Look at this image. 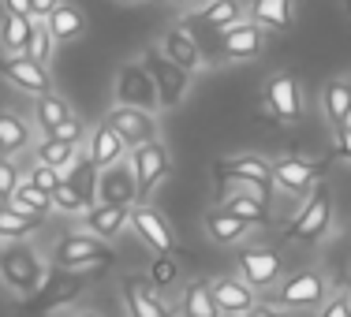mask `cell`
<instances>
[{
    "label": "cell",
    "instance_id": "1",
    "mask_svg": "<svg viewBox=\"0 0 351 317\" xmlns=\"http://www.w3.org/2000/svg\"><path fill=\"white\" fill-rule=\"evenodd\" d=\"M332 228V190L325 183H314V190L306 194V202L299 205V213L288 220L284 228V239L299 246H314L329 236Z\"/></svg>",
    "mask_w": 351,
    "mask_h": 317
},
{
    "label": "cell",
    "instance_id": "2",
    "mask_svg": "<svg viewBox=\"0 0 351 317\" xmlns=\"http://www.w3.org/2000/svg\"><path fill=\"white\" fill-rule=\"evenodd\" d=\"M45 277H49V272H45V262L38 257L34 246H27L23 239L0 246V280H4L8 288L15 291V295H23V299L34 295Z\"/></svg>",
    "mask_w": 351,
    "mask_h": 317
},
{
    "label": "cell",
    "instance_id": "3",
    "mask_svg": "<svg viewBox=\"0 0 351 317\" xmlns=\"http://www.w3.org/2000/svg\"><path fill=\"white\" fill-rule=\"evenodd\" d=\"M86 280H90L86 272H79V269H60V265H56L53 277H45L34 295L23 299V314L34 317V314L56 310V306H71L75 299H79L82 291H86Z\"/></svg>",
    "mask_w": 351,
    "mask_h": 317
},
{
    "label": "cell",
    "instance_id": "4",
    "mask_svg": "<svg viewBox=\"0 0 351 317\" xmlns=\"http://www.w3.org/2000/svg\"><path fill=\"white\" fill-rule=\"evenodd\" d=\"M53 262L60 265V269H108L112 265V250L105 246V239L90 236V231H71V236H64L60 243H56V254Z\"/></svg>",
    "mask_w": 351,
    "mask_h": 317
},
{
    "label": "cell",
    "instance_id": "5",
    "mask_svg": "<svg viewBox=\"0 0 351 317\" xmlns=\"http://www.w3.org/2000/svg\"><path fill=\"white\" fill-rule=\"evenodd\" d=\"M138 64L149 71V79H154L161 108H176L183 97H187V90H191V71H183L180 64H172L169 56L161 53V49H146V56H142Z\"/></svg>",
    "mask_w": 351,
    "mask_h": 317
},
{
    "label": "cell",
    "instance_id": "6",
    "mask_svg": "<svg viewBox=\"0 0 351 317\" xmlns=\"http://www.w3.org/2000/svg\"><path fill=\"white\" fill-rule=\"evenodd\" d=\"M128 161H131V172H135V183H138V202H146L161 187V179L172 172V157L157 138L146 142V146H135Z\"/></svg>",
    "mask_w": 351,
    "mask_h": 317
},
{
    "label": "cell",
    "instance_id": "7",
    "mask_svg": "<svg viewBox=\"0 0 351 317\" xmlns=\"http://www.w3.org/2000/svg\"><path fill=\"white\" fill-rule=\"evenodd\" d=\"M325 299H329V280L322 272H295V277H284L277 295L265 299V303L288 306V310H311V306H322Z\"/></svg>",
    "mask_w": 351,
    "mask_h": 317
},
{
    "label": "cell",
    "instance_id": "8",
    "mask_svg": "<svg viewBox=\"0 0 351 317\" xmlns=\"http://www.w3.org/2000/svg\"><path fill=\"white\" fill-rule=\"evenodd\" d=\"M236 272L250 288H273L284 277V257L273 246H239L236 250Z\"/></svg>",
    "mask_w": 351,
    "mask_h": 317
},
{
    "label": "cell",
    "instance_id": "9",
    "mask_svg": "<svg viewBox=\"0 0 351 317\" xmlns=\"http://www.w3.org/2000/svg\"><path fill=\"white\" fill-rule=\"evenodd\" d=\"M116 105H128V108H146V112H157L161 101H157V86L149 79V71L142 68L138 60L123 64L116 71Z\"/></svg>",
    "mask_w": 351,
    "mask_h": 317
},
{
    "label": "cell",
    "instance_id": "10",
    "mask_svg": "<svg viewBox=\"0 0 351 317\" xmlns=\"http://www.w3.org/2000/svg\"><path fill=\"white\" fill-rule=\"evenodd\" d=\"M0 75L12 82L15 90L30 97H41V94H53V79H49V68L38 64L30 53H15V56H0Z\"/></svg>",
    "mask_w": 351,
    "mask_h": 317
},
{
    "label": "cell",
    "instance_id": "11",
    "mask_svg": "<svg viewBox=\"0 0 351 317\" xmlns=\"http://www.w3.org/2000/svg\"><path fill=\"white\" fill-rule=\"evenodd\" d=\"M329 161H311V157H277L273 161V183L288 194H306L314 183L325 176Z\"/></svg>",
    "mask_w": 351,
    "mask_h": 317
},
{
    "label": "cell",
    "instance_id": "12",
    "mask_svg": "<svg viewBox=\"0 0 351 317\" xmlns=\"http://www.w3.org/2000/svg\"><path fill=\"white\" fill-rule=\"evenodd\" d=\"M120 295H123V310L128 317H176V310L165 303L161 291H154V283L146 277H123L120 280Z\"/></svg>",
    "mask_w": 351,
    "mask_h": 317
},
{
    "label": "cell",
    "instance_id": "13",
    "mask_svg": "<svg viewBox=\"0 0 351 317\" xmlns=\"http://www.w3.org/2000/svg\"><path fill=\"white\" fill-rule=\"evenodd\" d=\"M97 198L105 205H123V210H131L138 202V183H135V172H131L128 157L101 168V176H97Z\"/></svg>",
    "mask_w": 351,
    "mask_h": 317
},
{
    "label": "cell",
    "instance_id": "14",
    "mask_svg": "<svg viewBox=\"0 0 351 317\" xmlns=\"http://www.w3.org/2000/svg\"><path fill=\"white\" fill-rule=\"evenodd\" d=\"M105 123H108V127H112L123 142H128L131 149H135V146H146V142L157 138V120H154V112H146V108L116 105L112 112L105 116Z\"/></svg>",
    "mask_w": 351,
    "mask_h": 317
},
{
    "label": "cell",
    "instance_id": "15",
    "mask_svg": "<svg viewBox=\"0 0 351 317\" xmlns=\"http://www.w3.org/2000/svg\"><path fill=\"white\" fill-rule=\"evenodd\" d=\"M213 176L217 183L221 179H247V183H258V187L269 190L273 187V161L258 153H236V157H221L213 164Z\"/></svg>",
    "mask_w": 351,
    "mask_h": 317
},
{
    "label": "cell",
    "instance_id": "16",
    "mask_svg": "<svg viewBox=\"0 0 351 317\" xmlns=\"http://www.w3.org/2000/svg\"><path fill=\"white\" fill-rule=\"evenodd\" d=\"M131 228H135V236L146 246H154L157 254H169V250L176 246V236H172L169 220H165V216L157 213L149 202H135V205H131Z\"/></svg>",
    "mask_w": 351,
    "mask_h": 317
},
{
    "label": "cell",
    "instance_id": "17",
    "mask_svg": "<svg viewBox=\"0 0 351 317\" xmlns=\"http://www.w3.org/2000/svg\"><path fill=\"white\" fill-rule=\"evenodd\" d=\"M210 288H213V303L221 310V317H243L258 306L254 288L243 277H217Z\"/></svg>",
    "mask_w": 351,
    "mask_h": 317
},
{
    "label": "cell",
    "instance_id": "18",
    "mask_svg": "<svg viewBox=\"0 0 351 317\" xmlns=\"http://www.w3.org/2000/svg\"><path fill=\"white\" fill-rule=\"evenodd\" d=\"M265 45V30L254 19H239L236 27H228L221 34V53L224 60H254Z\"/></svg>",
    "mask_w": 351,
    "mask_h": 317
},
{
    "label": "cell",
    "instance_id": "19",
    "mask_svg": "<svg viewBox=\"0 0 351 317\" xmlns=\"http://www.w3.org/2000/svg\"><path fill=\"white\" fill-rule=\"evenodd\" d=\"M265 105H269V112L284 123L299 120V116H303V90H299V82L291 79V75H273V79L265 82Z\"/></svg>",
    "mask_w": 351,
    "mask_h": 317
},
{
    "label": "cell",
    "instance_id": "20",
    "mask_svg": "<svg viewBox=\"0 0 351 317\" xmlns=\"http://www.w3.org/2000/svg\"><path fill=\"white\" fill-rule=\"evenodd\" d=\"M161 53L169 56L172 64H180L183 71H191V75L202 68V45H198V38L191 34L187 27H172L169 34L161 38Z\"/></svg>",
    "mask_w": 351,
    "mask_h": 317
},
{
    "label": "cell",
    "instance_id": "21",
    "mask_svg": "<svg viewBox=\"0 0 351 317\" xmlns=\"http://www.w3.org/2000/svg\"><path fill=\"white\" fill-rule=\"evenodd\" d=\"M86 157L97 164V168H108V164H116V161H123V157H128V142H123L101 120L94 131H90V138H86Z\"/></svg>",
    "mask_w": 351,
    "mask_h": 317
},
{
    "label": "cell",
    "instance_id": "22",
    "mask_svg": "<svg viewBox=\"0 0 351 317\" xmlns=\"http://www.w3.org/2000/svg\"><path fill=\"white\" fill-rule=\"evenodd\" d=\"M34 30H38V19H30V15H15V12L0 15V49H4V56L30 53Z\"/></svg>",
    "mask_w": 351,
    "mask_h": 317
},
{
    "label": "cell",
    "instance_id": "23",
    "mask_svg": "<svg viewBox=\"0 0 351 317\" xmlns=\"http://www.w3.org/2000/svg\"><path fill=\"white\" fill-rule=\"evenodd\" d=\"M128 224H131V210H123V205L94 202L86 210V231H90V236H97V239H116Z\"/></svg>",
    "mask_w": 351,
    "mask_h": 317
},
{
    "label": "cell",
    "instance_id": "24",
    "mask_svg": "<svg viewBox=\"0 0 351 317\" xmlns=\"http://www.w3.org/2000/svg\"><path fill=\"white\" fill-rule=\"evenodd\" d=\"M41 224H45L41 213H27V210H19V205H12V202H0V239H4V243L34 236Z\"/></svg>",
    "mask_w": 351,
    "mask_h": 317
},
{
    "label": "cell",
    "instance_id": "25",
    "mask_svg": "<svg viewBox=\"0 0 351 317\" xmlns=\"http://www.w3.org/2000/svg\"><path fill=\"white\" fill-rule=\"evenodd\" d=\"M71 105H68V97H60L53 90V94H41L38 101H34V123H38V131L41 135H56V127H60V123H68L71 120Z\"/></svg>",
    "mask_w": 351,
    "mask_h": 317
},
{
    "label": "cell",
    "instance_id": "26",
    "mask_svg": "<svg viewBox=\"0 0 351 317\" xmlns=\"http://www.w3.org/2000/svg\"><path fill=\"white\" fill-rule=\"evenodd\" d=\"M247 231H250V224L239 220V216H232L228 210L206 213V236H210L217 246H236L239 239H247Z\"/></svg>",
    "mask_w": 351,
    "mask_h": 317
},
{
    "label": "cell",
    "instance_id": "27",
    "mask_svg": "<svg viewBox=\"0 0 351 317\" xmlns=\"http://www.w3.org/2000/svg\"><path fill=\"white\" fill-rule=\"evenodd\" d=\"M180 317H221V310H217V303H213V288H210L206 280L183 283Z\"/></svg>",
    "mask_w": 351,
    "mask_h": 317
},
{
    "label": "cell",
    "instance_id": "28",
    "mask_svg": "<svg viewBox=\"0 0 351 317\" xmlns=\"http://www.w3.org/2000/svg\"><path fill=\"white\" fill-rule=\"evenodd\" d=\"M239 19H243L239 0H210V4L195 15V23H202L206 30H217V34H224L228 27H236Z\"/></svg>",
    "mask_w": 351,
    "mask_h": 317
},
{
    "label": "cell",
    "instance_id": "29",
    "mask_svg": "<svg viewBox=\"0 0 351 317\" xmlns=\"http://www.w3.org/2000/svg\"><path fill=\"white\" fill-rule=\"evenodd\" d=\"M30 146V127L23 116L8 112V108H0V153L4 157H15L23 153V149Z\"/></svg>",
    "mask_w": 351,
    "mask_h": 317
},
{
    "label": "cell",
    "instance_id": "30",
    "mask_svg": "<svg viewBox=\"0 0 351 317\" xmlns=\"http://www.w3.org/2000/svg\"><path fill=\"white\" fill-rule=\"evenodd\" d=\"M224 210L239 220H247L250 228L254 224H269V198H258V194H224L221 198Z\"/></svg>",
    "mask_w": 351,
    "mask_h": 317
},
{
    "label": "cell",
    "instance_id": "31",
    "mask_svg": "<svg viewBox=\"0 0 351 317\" xmlns=\"http://www.w3.org/2000/svg\"><path fill=\"white\" fill-rule=\"evenodd\" d=\"M250 19L262 30H288L291 27V0H254Z\"/></svg>",
    "mask_w": 351,
    "mask_h": 317
},
{
    "label": "cell",
    "instance_id": "32",
    "mask_svg": "<svg viewBox=\"0 0 351 317\" xmlns=\"http://www.w3.org/2000/svg\"><path fill=\"white\" fill-rule=\"evenodd\" d=\"M34 157H38V164H49V168H56V172H68L75 164V157H79V146H71V142H64V138H41L34 146Z\"/></svg>",
    "mask_w": 351,
    "mask_h": 317
},
{
    "label": "cell",
    "instance_id": "33",
    "mask_svg": "<svg viewBox=\"0 0 351 317\" xmlns=\"http://www.w3.org/2000/svg\"><path fill=\"white\" fill-rule=\"evenodd\" d=\"M322 105H325V116H329L332 127H344V120L351 116V82L332 79L322 94Z\"/></svg>",
    "mask_w": 351,
    "mask_h": 317
},
{
    "label": "cell",
    "instance_id": "34",
    "mask_svg": "<svg viewBox=\"0 0 351 317\" xmlns=\"http://www.w3.org/2000/svg\"><path fill=\"white\" fill-rule=\"evenodd\" d=\"M49 27V34H53L56 41H71V38H79L82 34V27H86V19H82V12L79 8H71V4H60L49 19H41Z\"/></svg>",
    "mask_w": 351,
    "mask_h": 317
},
{
    "label": "cell",
    "instance_id": "35",
    "mask_svg": "<svg viewBox=\"0 0 351 317\" xmlns=\"http://www.w3.org/2000/svg\"><path fill=\"white\" fill-rule=\"evenodd\" d=\"M97 176H101V168H97V164L90 161V157H82L79 164H71V168H68V176H64V179H68L71 187L82 194V202H86V210L97 202Z\"/></svg>",
    "mask_w": 351,
    "mask_h": 317
},
{
    "label": "cell",
    "instance_id": "36",
    "mask_svg": "<svg viewBox=\"0 0 351 317\" xmlns=\"http://www.w3.org/2000/svg\"><path fill=\"white\" fill-rule=\"evenodd\" d=\"M12 205H19V210H27V213H41V216H49V213L56 210V205H53V198H49L45 190H38L30 179H23L19 187H15Z\"/></svg>",
    "mask_w": 351,
    "mask_h": 317
},
{
    "label": "cell",
    "instance_id": "37",
    "mask_svg": "<svg viewBox=\"0 0 351 317\" xmlns=\"http://www.w3.org/2000/svg\"><path fill=\"white\" fill-rule=\"evenodd\" d=\"M176 277H180V272H176V262L169 254H157L154 257V265H149V283H154V291H172L176 288Z\"/></svg>",
    "mask_w": 351,
    "mask_h": 317
},
{
    "label": "cell",
    "instance_id": "38",
    "mask_svg": "<svg viewBox=\"0 0 351 317\" xmlns=\"http://www.w3.org/2000/svg\"><path fill=\"white\" fill-rule=\"evenodd\" d=\"M53 53H56V38L49 34V27L38 19V30H34V41H30V56H34L38 64H45L49 68V60H53Z\"/></svg>",
    "mask_w": 351,
    "mask_h": 317
},
{
    "label": "cell",
    "instance_id": "39",
    "mask_svg": "<svg viewBox=\"0 0 351 317\" xmlns=\"http://www.w3.org/2000/svg\"><path fill=\"white\" fill-rule=\"evenodd\" d=\"M53 205H56L60 213H86V202H82V194L71 187L68 179H64L60 187L53 190Z\"/></svg>",
    "mask_w": 351,
    "mask_h": 317
},
{
    "label": "cell",
    "instance_id": "40",
    "mask_svg": "<svg viewBox=\"0 0 351 317\" xmlns=\"http://www.w3.org/2000/svg\"><path fill=\"white\" fill-rule=\"evenodd\" d=\"M19 183H23L19 164H15L12 157L0 153V202H12V194H15V187H19Z\"/></svg>",
    "mask_w": 351,
    "mask_h": 317
},
{
    "label": "cell",
    "instance_id": "41",
    "mask_svg": "<svg viewBox=\"0 0 351 317\" xmlns=\"http://www.w3.org/2000/svg\"><path fill=\"white\" fill-rule=\"evenodd\" d=\"M27 179L34 183L38 190H45V194L53 198V190H56V187H60V183H64V172L49 168V164H34V168L27 172Z\"/></svg>",
    "mask_w": 351,
    "mask_h": 317
},
{
    "label": "cell",
    "instance_id": "42",
    "mask_svg": "<svg viewBox=\"0 0 351 317\" xmlns=\"http://www.w3.org/2000/svg\"><path fill=\"white\" fill-rule=\"evenodd\" d=\"M49 138H64V142H71V146H79V142L86 138V123H82L79 116H71V120L60 123V127H56V135H49Z\"/></svg>",
    "mask_w": 351,
    "mask_h": 317
},
{
    "label": "cell",
    "instance_id": "43",
    "mask_svg": "<svg viewBox=\"0 0 351 317\" xmlns=\"http://www.w3.org/2000/svg\"><path fill=\"white\" fill-rule=\"evenodd\" d=\"M317 317H351V295H332Z\"/></svg>",
    "mask_w": 351,
    "mask_h": 317
},
{
    "label": "cell",
    "instance_id": "44",
    "mask_svg": "<svg viewBox=\"0 0 351 317\" xmlns=\"http://www.w3.org/2000/svg\"><path fill=\"white\" fill-rule=\"evenodd\" d=\"M56 8H60V0H30V15L34 19H49Z\"/></svg>",
    "mask_w": 351,
    "mask_h": 317
},
{
    "label": "cell",
    "instance_id": "45",
    "mask_svg": "<svg viewBox=\"0 0 351 317\" xmlns=\"http://www.w3.org/2000/svg\"><path fill=\"white\" fill-rule=\"evenodd\" d=\"M337 153L351 161V123H344V127H337Z\"/></svg>",
    "mask_w": 351,
    "mask_h": 317
},
{
    "label": "cell",
    "instance_id": "46",
    "mask_svg": "<svg viewBox=\"0 0 351 317\" xmlns=\"http://www.w3.org/2000/svg\"><path fill=\"white\" fill-rule=\"evenodd\" d=\"M243 317H288V314H284V310H277V306H269V303H258L254 310H250V314H243Z\"/></svg>",
    "mask_w": 351,
    "mask_h": 317
},
{
    "label": "cell",
    "instance_id": "47",
    "mask_svg": "<svg viewBox=\"0 0 351 317\" xmlns=\"http://www.w3.org/2000/svg\"><path fill=\"white\" fill-rule=\"evenodd\" d=\"M4 4V12H15V15H30V0H0ZM34 19V15H30Z\"/></svg>",
    "mask_w": 351,
    "mask_h": 317
},
{
    "label": "cell",
    "instance_id": "48",
    "mask_svg": "<svg viewBox=\"0 0 351 317\" xmlns=\"http://www.w3.org/2000/svg\"><path fill=\"white\" fill-rule=\"evenodd\" d=\"M340 277H344V283H348V291H351V257L344 262V269H340Z\"/></svg>",
    "mask_w": 351,
    "mask_h": 317
},
{
    "label": "cell",
    "instance_id": "49",
    "mask_svg": "<svg viewBox=\"0 0 351 317\" xmlns=\"http://www.w3.org/2000/svg\"><path fill=\"white\" fill-rule=\"evenodd\" d=\"M71 317H101V314H97V310H75Z\"/></svg>",
    "mask_w": 351,
    "mask_h": 317
},
{
    "label": "cell",
    "instance_id": "50",
    "mask_svg": "<svg viewBox=\"0 0 351 317\" xmlns=\"http://www.w3.org/2000/svg\"><path fill=\"white\" fill-rule=\"evenodd\" d=\"M165 4H187V0H165Z\"/></svg>",
    "mask_w": 351,
    "mask_h": 317
},
{
    "label": "cell",
    "instance_id": "51",
    "mask_svg": "<svg viewBox=\"0 0 351 317\" xmlns=\"http://www.w3.org/2000/svg\"><path fill=\"white\" fill-rule=\"evenodd\" d=\"M120 4H138V0H120Z\"/></svg>",
    "mask_w": 351,
    "mask_h": 317
},
{
    "label": "cell",
    "instance_id": "52",
    "mask_svg": "<svg viewBox=\"0 0 351 317\" xmlns=\"http://www.w3.org/2000/svg\"><path fill=\"white\" fill-rule=\"evenodd\" d=\"M344 8H348V12H351V0H344Z\"/></svg>",
    "mask_w": 351,
    "mask_h": 317
}]
</instances>
